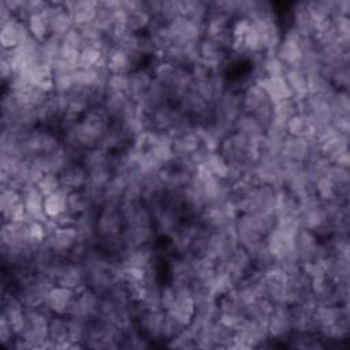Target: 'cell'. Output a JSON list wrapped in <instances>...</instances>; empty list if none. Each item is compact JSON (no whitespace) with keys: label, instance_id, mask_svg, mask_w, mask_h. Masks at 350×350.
Masks as SVG:
<instances>
[{"label":"cell","instance_id":"obj_1","mask_svg":"<svg viewBox=\"0 0 350 350\" xmlns=\"http://www.w3.org/2000/svg\"><path fill=\"white\" fill-rule=\"evenodd\" d=\"M21 145L25 159H27L55 152L62 145V139L56 131L45 127H37L21 139Z\"/></svg>","mask_w":350,"mask_h":350},{"label":"cell","instance_id":"obj_2","mask_svg":"<svg viewBox=\"0 0 350 350\" xmlns=\"http://www.w3.org/2000/svg\"><path fill=\"white\" fill-rule=\"evenodd\" d=\"M302 37L294 27L288 26L283 30V37L278 45L275 55L286 68H298L302 60Z\"/></svg>","mask_w":350,"mask_h":350},{"label":"cell","instance_id":"obj_3","mask_svg":"<svg viewBox=\"0 0 350 350\" xmlns=\"http://www.w3.org/2000/svg\"><path fill=\"white\" fill-rule=\"evenodd\" d=\"M267 331L272 342H287L293 334L291 310L286 304H276L267 321Z\"/></svg>","mask_w":350,"mask_h":350},{"label":"cell","instance_id":"obj_4","mask_svg":"<svg viewBox=\"0 0 350 350\" xmlns=\"http://www.w3.org/2000/svg\"><path fill=\"white\" fill-rule=\"evenodd\" d=\"M145 59L135 52L120 46H112L105 55V64L109 74H130L133 70L145 66Z\"/></svg>","mask_w":350,"mask_h":350},{"label":"cell","instance_id":"obj_5","mask_svg":"<svg viewBox=\"0 0 350 350\" xmlns=\"http://www.w3.org/2000/svg\"><path fill=\"white\" fill-rule=\"evenodd\" d=\"M101 295L89 287L78 291L67 317H75L85 321H92L98 316Z\"/></svg>","mask_w":350,"mask_h":350},{"label":"cell","instance_id":"obj_6","mask_svg":"<svg viewBox=\"0 0 350 350\" xmlns=\"http://www.w3.org/2000/svg\"><path fill=\"white\" fill-rule=\"evenodd\" d=\"M138 305V304H137ZM165 310L163 309H141L137 316V327L149 342H163V327Z\"/></svg>","mask_w":350,"mask_h":350},{"label":"cell","instance_id":"obj_7","mask_svg":"<svg viewBox=\"0 0 350 350\" xmlns=\"http://www.w3.org/2000/svg\"><path fill=\"white\" fill-rule=\"evenodd\" d=\"M0 212L3 223L25 221L29 219L22 201V194L14 187L0 189Z\"/></svg>","mask_w":350,"mask_h":350},{"label":"cell","instance_id":"obj_8","mask_svg":"<svg viewBox=\"0 0 350 350\" xmlns=\"http://www.w3.org/2000/svg\"><path fill=\"white\" fill-rule=\"evenodd\" d=\"M167 27L172 44L198 42L204 37V23H198L183 16L175 18L167 25Z\"/></svg>","mask_w":350,"mask_h":350},{"label":"cell","instance_id":"obj_9","mask_svg":"<svg viewBox=\"0 0 350 350\" xmlns=\"http://www.w3.org/2000/svg\"><path fill=\"white\" fill-rule=\"evenodd\" d=\"M317 142L308 138L287 135L280 148V157L283 161H294L305 164L310 154L317 149Z\"/></svg>","mask_w":350,"mask_h":350},{"label":"cell","instance_id":"obj_10","mask_svg":"<svg viewBox=\"0 0 350 350\" xmlns=\"http://www.w3.org/2000/svg\"><path fill=\"white\" fill-rule=\"evenodd\" d=\"M79 241V234L74 226H57L46 237L45 243L59 257L67 260L70 250Z\"/></svg>","mask_w":350,"mask_h":350},{"label":"cell","instance_id":"obj_11","mask_svg":"<svg viewBox=\"0 0 350 350\" xmlns=\"http://www.w3.org/2000/svg\"><path fill=\"white\" fill-rule=\"evenodd\" d=\"M96 228L98 238H108L120 234L124 228V219L120 206H101L97 212Z\"/></svg>","mask_w":350,"mask_h":350},{"label":"cell","instance_id":"obj_12","mask_svg":"<svg viewBox=\"0 0 350 350\" xmlns=\"http://www.w3.org/2000/svg\"><path fill=\"white\" fill-rule=\"evenodd\" d=\"M200 42V41H198ZM198 42L190 44H172L163 55V60L176 68L190 70L197 62H200Z\"/></svg>","mask_w":350,"mask_h":350},{"label":"cell","instance_id":"obj_13","mask_svg":"<svg viewBox=\"0 0 350 350\" xmlns=\"http://www.w3.org/2000/svg\"><path fill=\"white\" fill-rule=\"evenodd\" d=\"M122 10L127 16V30L130 34L145 33L152 22V15L145 7V1H122Z\"/></svg>","mask_w":350,"mask_h":350},{"label":"cell","instance_id":"obj_14","mask_svg":"<svg viewBox=\"0 0 350 350\" xmlns=\"http://www.w3.org/2000/svg\"><path fill=\"white\" fill-rule=\"evenodd\" d=\"M44 14L46 15V18L49 21V27H51L52 36L62 37L74 26L71 15H70L64 1H46Z\"/></svg>","mask_w":350,"mask_h":350},{"label":"cell","instance_id":"obj_15","mask_svg":"<svg viewBox=\"0 0 350 350\" xmlns=\"http://www.w3.org/2000/svg\"><path fill=\"white\" fill-rule=\"evenodd\" d=\"M159 261V250L156 249L154 243L149 245H141L131 247L124 258L122 260V267L123 268H137V269H148Z\"/></svg>","mask_w":350,"mask_h":350},{"label":"cell","instance_id":"obj_16","mask_svg":"<svg viewBox=\"0 0 350 350\" xmlns=\"http://www.w3.org/2000/svg\"><path fill=\"white\" fill-rule=\"evenodd\" d=\"M294 247L297 257L302 265L305 262L319 258L320 239L313 231L301 227L294 237Z\"/></svg>","mask_w":350,"mask_h":350},{"label":"cell","instance_id":"obj_17","mask_svg":"<svg viewBox=\"0 0 350 350\" xmlns=\"http://www.w3.org/2000/svg\"><path fill=\"white\" fill-rule=\"evenodd\" d=\"M55 283L78 293L86 287L85 268L79 262L66 260L57 271Z\"/></svg>","mask_w":350,"mask_h":350},{"label":"cell","instance_id":"obj_18","mask_svg":"<svg viewBox=\"0 0 350 350\" xmlns=\"http://www.w3.org/2000/svg\"><path fill=\"white\" fill-rule=\"evenodd\" d=\"M77 291L55 284L52 288L48 291L46 299H45V306L52 314L57 316H68L72 302L75 299Z\"/></svg>","mask_w":350,"mask_h":350},{"label":"cell","instance_id":"obj_19","mask_svg":"<svg viewBox=\"0 0 350 350\" xmlns=\"http://www.w3.org/2000/svg\"><path fill=\"white\" fill-rule=\"evenodd\" d=\"M30 37L26 22L14 18L8 23L0 26V44L3 49H14L22 45Z\"/></svg>","mask_w":350,"mask_h":350},{"label":"cell","instance_id":"obj_20","mask_svg":"<svg viewBox=\"0 0 350 350\" xmlns=\"http://www.w3.org/2000/svg\"><path fill=\"white\" fill-rule=\"evenodd\" d=\"M290 26L294 27L302 37L309 38L314 34V19L310 15L308 1L294 3L290 7Z\"/></svg>","mask_w":350,"mask_h":350},{"label":"cell","instance_id":"obj_21","mask_svg":"<svg viewBox=\"0 0 350 350\" xmlns=\"http://www.w3.org/2000/svg\"><path fill=\"white\" fill-rule=\"evenodd\" d=\"M198 51L200 59L212 66H226L232 53V51L226 45L205 37H202L198 42Z\"/></svg>","mask_w":350,"mask_h":350},{"label":"cell","instance_id":"obj_22","mask_svg":"<svg viewBox=\"0 0 350 350\" xmlns=\"http://www.w3.org/2000/svg\"><path fill=\"white\" fill-rule=\"evenodd\" d=\"M241 97H242V109L246 113H254L258 108L271 103V100L268 98L260 82L253 79L247 81L243 85L241 90Z\"/></svg>","mask_w":350,"mask_h":350},{"label":"cell","instance_id":"obj_23","mask_svg":"<svg viewBox=\"0 0 350 350\" xmlns=\"http://www.w3.org/2000/svg\"><path fill=\"white\" fill-rule=\"evenodd\" d=\"M62 190L71 193V191H78L82 190L89 179L86 168L81 164V161L71 163L68 167H66L60 174H59Z\"/></svg>","mask_w":350,"mask_h":350},{"label":"cell","instance_id":"obj_24","mask_svg":"<svg viewBox=\"0 0 350 350\" xmlns=\"http://www.w3.org/2000/svg\"><path fill=\"white\" fill-rule=\"evenodd\" d=\"M21 194H22V201H23L27 217L33 219V220L46 221L48 217L44 211V198L45 197L37 189V186L29 185L21 190Z\"/></svg>","mask_w":350,"mask_h":350},{"label":"cell","instance_id":"obj_25","mask_svg":"<svg viewBox=\"0 0 350 350\" xmlns=\"http://www.w3.org/2000/svg\"><path fill=\"white\" fill-rule=\"evenodd\" d=\"M153 72L148 66L138 67L129 74V96L135 103L139 101L150 89Z\"/></svg>","mask_w":350,"mask_h":350},{"label":"cell","instance_id":"obj_26","mask_svg":"<svg viewBox=\"0 0 350 350\" xmlns=\"http://www.w3.org/2000/svg\"><path fill=\"white\" fill-rule=\"evenodd\" d=\"M202 148L198 135L194 131L186 133L171 141V149L174 159L189 160Z\"/></svg>","mask_w":350,"mask_h":350},{"label":"cell","instance_id":"obj_27","mask_svg":"<svg viewBox=\"0 0 350 350\" xmlns=\"http://www.w3.org/2000/svg\"><path fill=\"white\" fill-rule=\"evenodd\" d=\"M72 23L75 27H81L94 21L97 12V1L82 0V1H64Z\"/></svg>","mask_w":350,"mask_h":350},{"label":"cell","instance_id":"obj_28","mask_svg":"<svg viewBox=\"0 0 350 350\" xmlns=\"http://www.w3.org/2000/svg\"><path fill=\"white\" fill-rule=\"evenodd\" d=\"M111 159L112 153L100 146H94L82 153L81 164L86 168L89 174L100 170H111Z\"/></svg>","mask_w":350,"mask_h":350},{"label":"cell","instance_id":"obj_29","mask_svg":"<svg viewBox=\"0 0 350 350\" xmlns=\"http://www.w3.org/2000/svg\"><path fill=\"white\" fill-rule=\"evenodd\" d=\"M126 185H127V179L124 175H112L111 179L104 186L103 206L104 205L120 206L123 202Z\"/></svg>","mask_w":350,"mask_h":350},{"label":"cell","instance_id":"obj_30","mask_svg":"<svg viewBox=\"0 0 350 350\" xmlns=\"http://www.w3.org/2000/svg\"><path fill=\"white\" fill-rule=\"evenodd\" d=\"M198 167L204 168L211 175H213V176H216L219 179L228 180L230 165H228V163L224 160V157L217 150L216 152L205 150Z\"/></svg>","mask_w":350,"mask_h":350},{"label":"cell","instance_id":"obj_31","mask_svg":"<svg viewBox=\"0 0 350 350\" xmlns=\"http://www.w3.org/2000/svg\"><path fill=\"white\" fill-rule=\"evenodd\" d=\"M258 82L272 104L291 97V92L284 77H264Z\"/></svg>","mask_w":350,"mask_h":350},{"label":"cell","instance_id":"obj_32","mask_svg":"<svg viewBox=\"0 0 350 350\" xmlns=\"http://www.w3.org/2000/svg\"><path fill=\"white\" fill-rule=\"evenodd\" d=\"M317 146L319 152L331 163H334L340 154L349 152V137L335 134L328 139L320 142Z\"/></svg>","mask_w":350,"mask_h":350},{"label":"cell","instance_id":"obj_33","mask_svg":"<svg viewBox=\"0 0 350 350\" xmlns=\"http://www.w3.org/2000/svg\"><path fill=\"white\" fill-rule=\"evenodd\" d=\"M234 131L243 135L249 141H253V139L264 135V133H265L264 127L258 123V120L253 115L246 113V112L241 113L239 118L235 120Z\"/></svg>","mask_w":350,"mask_h":350},{"label":"cell","instance_id":"obj_34","mask_svg":"<svg viewBox=\"0 0 350 350\" xmlns=\"http://www.w3.org/2000/svg\"><path fill=\"white\" fill-rule=\"evenodd\" d=\"M284 79L291 92L294 100H301L308 94V77L299 68H287L284 72Z\"/></svg>","mask_w":350,"mask_h":350},{"label":"cell","instance_id":"obj_35","mask_svg":"<svg viewBox=\"0 0 350 350\" xmlns=\"http://www.w3.org/2000/svg\"><path fill=\"white\" fill-rule=\"evenodd\" d=\"M209 15V1L180 0V16L204 23Z\"/></svg>","mask_w":350,"mask_h":350},{"label":"cell","instance_id":"obj_36","mask_svg":"<svg viewBox=\"0 0 350 350\" xmlns=\"http://www.w3.org/2000/svg\"><path fill=\"white\" fill-rule=\"evenodd\" d=\"M27 29L30 36L37 40L38 42H44L45 40H48L52 33H51V27H49V21L46 18V15L44 14V11L41 12H36L31 16H29V19L26 21Z\"/></svg>","mask_w":350,"mask_h":350},{"label":"cell","instance_id":"obj_37","mask_svg":"<svg viewBox=\"0 0 350 350\" xmlns=\"http://www.w3.org/2000/svg\"><path fill=\"white\" fill-rule=\"evenodd\" d=\"M89 323L75 317H67V342L74 349H85L83 343L88 334Z\"/></svg>","mask_w":350,"mask_h":350},{"label":"cell","instance_id":"obj_38","mask_svg":"<svg viewBox=\"0 0 350 350\" xmlns=\"http://www.w3.org/2000/svg\"><path fill=\"white\" fill-rule=\"evenodd\" d=\"M287 133L291 137H301L308 139H314V130L310 119L304 113H297L287 123Z\"/></svg>","mask_w":350,"mask_h":350},{"label":"cell","instance_id":"obj_39","mask_svg":"<svg viewBox=\"0 0 350 350\" xmlns=\"http://www.w3.org/2000/svg\"><path fill=\"white\" fill-rule=\"evenodd\" d=\"M48 340L53 345V349H59L60 345L67 342V316H51L48 325Z\"/></svg>","mask_w":350,"mask_h":350},{"label":"cell","instance_id":"obj_40","mask_svg":"<svg viewBox=\"0 0 350 350\" xmlns=\"http://www.w3.org/2000/svg\"><path fill=\"white\" fill-rule=\"evenodd\" d=\"M297 113H298V103L293 97H288L273 104L272 122L287 127L288 120Z\"/></svg>","mask_w":350,"mask_h":350},{"label":"cell","instance_id":"obj_41","mask_svg":"<svg viewBox=\"0 0 350 350\" xmlns=\"http://www.w3.org/2000/svg\"><path fill=\"white\" fill-rule=\"evenodd\" d=\"M44 211L48 219H55L67 211V191L59 190L44 198Z\"/></svg>","mask_w":350,"mask_h":350},{"label":"cell","instance_id":"obj_42","mask_svg":"<svg viewBox=\"0 0 350 350\" xmlns=\"http://www.w3.org/2000/svg\"><path fill=\"white\" fill-rule=\"evenodd\" d=\"M105 51L101 49L97 45L86 44L81 52H79V59H78V67L79 68H93L103 62H105Z\"/></svg>","mask_w":350,"mask_h":350},{"label":"cell","instance_id":"obj_43","mask_svg":"<svg viewBox=\"0 0 350 350\" xmlns=\"http://www.w3.org/2000/svg\"><path fill=\"white\" fill-rule=\"evenodd\" d=\"M59 55H60V37L51 36L44 42H40L38 57H40L41 63H44L52 68V66L59 59Z\"/></svg>","mask_w":350,"mask_h":350},{"label":"cell","instance_id":"obj_44","mask_svg":"<svg viewBox=\"0 0 350 350\" xmlns=\"http://www.w3.org/2000/svg\"><path fill=\"white\" fill-rule=\"evenodd\" d=\"M238 286L237 280L232 278L230 272H227L223 268H216L213 283H212V291L216 298H220L234 290Z\"/></svg>","mask_w":350,"mask_h":350},{"label":"cell","instance_id":"obj_45","mask_svg":"<svg viewBox=\"0 0 350 350\" xmlns=\"http://www.w3.org/2000/svg\"><path fill=\"white\" fill-rule=\"evenodd\" d=\"M89 209H92V206L89 204L88 197L85 196V193L82 190L67 193V211H66L67 213H70L71 216L75 217Z\"/></svg>","mask_w":350,"mask_h":350},{"label":"cell","instance_id":"obj_46","mask_svg":"<svg viewBox=\"0 0 350 350\" xmlns=\"http://www.w3.org/2000/svg\"><path fill=\"white\" fill-rule=\"evenodd\" d=\"M37 189L42 193L44 197L49 196V194H53L59 190H62V185H60V179H59V175L57 174H52V172H46L44 174L38 182L36 183Z\"/></svg>","mask_w":350,"mask_h":350},{"label":"cell","instance_id":"obj_47","mask_svg":"<svg viewBox=\"0 0 350 350\" xmlns=\"http://www.w3.org/2000/svg\"><path fill=\"white\" fill-rule=\"evenodd\" d=\"M107 90L129 94V74H109L107 79Z\"/></svg>","mask_w":350,"mask_h":350},{"label":"cell","instance_id":"obj_48","mask_svg":"<svg viewBox=\"0 0 350 350\" xmlns=\"http://www.w3.org/2000/svg\"><path fill=\"white\" fill-rule=\"evenodd\" d=\"M329 82L332 83V86L336 89V90H347L349 92V86H350V68L349 66H343L340 68H338Z\"/></svg>","mask_w":350,"mask_h":350},{"label":"cell","instance_id":"obj_49","mask_svg":"<svg viewBox=\"0 0 350 350\" xmlns=\"http://www.w3.org/2000/svg\"><path fill=\"white\" fill-rule=\"evenodd\" d=\"M16 338L18 336L14 332V329L11 328L7 319L4 316H0V343L7 347H12Z\"/></svg>","mask_w":350,"mask_h":350},{"label":"cell","instance_id":"obj_50","mask_svg":"<svg viewBox=\"0 0 350 350\" xmlns=\"http://www.w3.org/2000/svg\"><path fill=\"white\" fill-rule=\"evenodd\" d=\"M14 74H15V71H14V67H12L10 59L7 56L1 55V57H0V75H1L3 86H5L10 82V79L12 78Z\"/></svg>","mask_w":350,"mask_h":350}]
</instances>
